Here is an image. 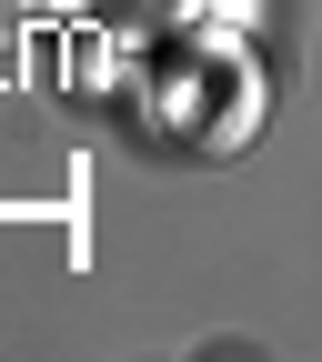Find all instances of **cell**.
Masks as SVG:
<instances>
[{"mask_svg":"<svg viewBox=\"0 0 322 362\" xmlns=\"http://www.w3.org/2000/svg\"><path fill=\"white\" fill-rule=\"evenodd\" d=\"M111 11H121V21H142V30H161V21L192 11V0H111Z\"/></svg>","mask_w":322,"mask_h":362,"instance_id":"obj_1","label":"cell"}]
</instances>
